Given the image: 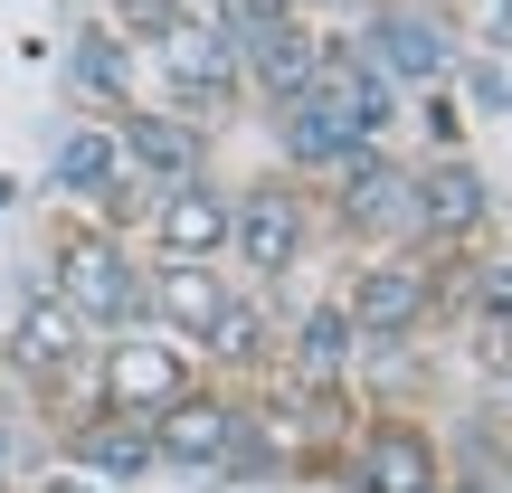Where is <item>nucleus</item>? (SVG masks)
<instances>
[{
	"label": "nucleus",
	"instance_id": "1",
	"mask_svg": "<svg viewBox=\"0 0 512 493\" xmlns=\"http://www.w3.org/2000/svg\"><path fill=\"white\" fill-rule=\"evenodd\" d=\"M456 266H465L456 247H418V238L370 247L361 266L332 285V294H342V313H351V332H361V361H389V351H408L427 323H446Z\"/></svg>",
	"mask_w": 512,
	"mask_h": 493
},
{
	"label": "nucleus",
	"instance_id": "2",
	"mask_svg": "<svg viewBox=\"0 0 512 493\" xmlns=\"http://www.w3.org/2000/svg\"><path fill=\"white\" fill-rule=\"evenodd\" d=\"M48 266H57L48 294L95 332V342L143 332V256H133L124 228H105V219H86V209H67V219L48 228Z\"/></svg>",
	"mask_w": 512,
	"mask_h": 493
},
{
	"label": "nucleus",
	"instance_id": "3",
	"mask_svg": "<svg viewBox=\"0 0 512 493\" xmlns=\"http://www.w3.org/2000/svg\"><path fill=\"white\" fill-rule=\"evenodd\" d=\"M86 361H95V332L76 323L67 304L48 294V275H19V285H0V370H10L29 399H86Z\"/></svg>",
	"mask_w": 512,
	"mask_h": 493
},
{
	"label": "nucleus",
	"instance_id": "4",
	"mask_svg": "<svg viewBox=\"0 0 512 493\" xmlns=\"http://www.w3.org/2000/svg\"><path fill=\"white\" fill-rule=\"evenodd\" d=\"M313 238H323V219H313V190L304 181L266 171V181L228 190V266H238L247 294H275L313 256Z\"/></svg>",
	"mask_w": 512,
	"mask_h": 493
},
{
	"label": "nucleus",
	"instance_id": "5",
	"mask_svg": "<svg viewBox=\"0 0 512 493\" xmlns=\"http://www.w3.org/2000/svg\"><path fill=\"white\" fill-rule=\"evenodd\" d=\"M332 475L351 493H446V437L418 408H361Z\"/></svg>",
	"mask_w": 512,
	"mask_h": 493
},
{
	"label": "nucleus",
	"instance_id": "6",
	"mask_svg": "<svg viewBox=\"0 0 512 493\" xmlns=\"http://www.w3.org/2000/svg\"><path fill=\"white\" fill-rule=\"evenodd\" d=\"M408 171L418 162H399L389 143H361L342 171L323 181V200H313V219L332 228V238H351V247H399L408 238Z\"/></svg>",
	"mask_w": 512,
	"mask_h": 493
},
{
	"label": "nucleus",
	"instance_id": "7",
	"mask_svg": "<svg viewBox=\"0 0 512 493\" xmlns=\"http://www.w3.org/2000/svg\"><path fill=\"white\" fill-rule=\"evenodd\" d=\"M152 67H162V105L181 114V124H219V114L247 105V76H238V48H228L209 19H171L162 38H152Z\"/></svg>",
	"mask_w": 512,
	"mask_h": 493
},
{
	"label": "nucleus",
	"instance_id": "8",
	"mask_svg": "<svg viewBox=\"0 0 512 493\" xmlns=\"http://www.w3.org/2000/svg\"><path fill=\"white\" fill-rule=\"evenodd\" d=\"M238 427H247V389L190 380L171 408H152V465L162 475H228L238 465Z\"/></svg>",
	"mask_w": 512,
	"mask_h": 493
},
{
	"label": "nucleus",
	"instance_id": "9",
	"mask_svg": "<svg viewBox=\"0 0 512 493\" xmlns=\"http://www.w3.org/2000/svg\"><path fill=\"white\" fill-rule=\"evenodd\" d=\"M200 380L190 370V351L171 342V332H114V342H95V361H86V399L95 408H124V418H152V408H171L181 389Z\"/></svg>",
	"mask_w": 512,
	"mask_h": 493
},
{
	"label": "nucleus",
	"instance_id": "10",
	"mask_svg": "<svg viewBox=\"0 0 512 493\" xmlns=\"http://www.w3.org/2000/svg\"><path fill=\"white\" fill-rule=\"evenodd\" d=\"M408 238L418 247H484L494 238V190H484V171L465 162V152H427L418 171H408Z\"/></svg>",
	"mask_w": 512,
	"mask_h": 493
},
{
	"label": "nucleus",
	"instance_id": "11",
	"mask_svg": "<svg viewBox=\"0 0 512 493\" xmlns=\"http://www.w3.org/2000/svg\"><path fill=\"white\" fill-rule=\"evenodd\" d=\"M143 256H162V266H228V181L219 171L143 200Z\"/></svg>",
	"mask_w": 512,
	"mask_h": 493
},
{
	"label": "nucleus",
	"instance_id": "12",
	"mask_svg": "<svg viewBox=\"0 0 512 493\" xmlns=\"http://www.w3.org/2000/svg\"><path fill=\"white\" fill-rule=\"evenodd\" d=\"M361 57L389 86H446V67H456V19L427 10V0H380V10L361 19Z\"/></svg>",
	"mask_w": 512,
	"mask_h": 493
},
{
	"label": "nucleus",
	"instance_id": "13",
	"mask_svg": "<svg viewBox=\"0 0 512 493\" xmlns=\"http://www.w3.org/2000/svg\"><path fill=\"white\" fill-rule=\"evenodd\" d=\"M351 370H361V332H351L342 294H313V304H294L285 323H275V380H294V389H351Z\"/></svg>",
	"mask_w": 512,
	"mask_h": 493
},
{
	"label": "nucleus",
	"instance_id": "14",
	"mask_svg": "<svg viewBox=\"0 0 512 493\" xmlns=\"http://www.w3.org/2000/svg\"><path fill=\"white\" fill-rule=\"evenodd\" d=\"M105 124H114V152H124V171L143 190H181V181L209 171V133L181 124L171 105H114Z\"/></svg>",
	"mask_w": 512,
	"mask_h": 493
},
{
	"label": "nucleus",
	"instance_id": "15",
	"mask_svg": "<svg viewBox=\"0 0 512 493\" xmlns=\"http://www.w3.org/2000/svg\"><path fill=\"white\" fill-rule=\"evenodd\" d=\"M446 323L465 332V351H475L484 370L512 361V247H465L456 294H446Z\"/></svg>",
	"mask_w": 512,
	"mask_h": 493
},
{
	"label": "nucleus",
	"instance_id": "16",
	"mask_svg": "<svg viewBox=\"0 0 512 493\" xmlns=\"http://www.w3.org/2000/svg\"><path fill=\"white\" fill-rule=\"evenodd\" d=\"M228 294H238V275H228V266H162V256H143V323L171 332L190 361H200L209 323L228 313Z\"/></svg>",
	"mask_w": 512,
	"mask_h": 493
},
{
	"label": "nucleus",
	"instance_id": "17",
	"mask_svg": "<svg viewBox=\"0 0 512 493\" xmlns=\"http://www.w3.org/2000/svg\"><path fill=\"white\" fill-rule=\"evenodd\" d=\"M304 95L351 133V143H389V124H399V86H389L361 48H332V38H323V57H313V86Z\"/></svg>",
	"mask_w": 512,
	"mask_h": 493
},
{
	"label": "nucleus",
	"instance_id": "18",
	"mask_svg": "<svg viewBox=\"0 0 512 493\" xmlns=\"http://www.w3.org/2000/svg\"><path fill=\"white\" fill-rule=\"evenodd\" d=\"M67 456H76V475H95L105 493L162 475V465H152V418H124V408H95V399L67 408Z\"/></svg>",
	"mask_w": 512,
	"mask_h": 493
},
{
	"label": "nucleus",
	"instance_id": "19",
	"mask_svg": "<svg viewBox=\"0 0 512 493\" xmlns=\"http://www.w3.org/2000/svg\"><path fill=\"white\" fill-rule=\"evenodd\" d=\"M209 380L238 389V380H275V294H228V313L209 323Z\"/></svg>",
	"mask_w": 512,
	"mask_h": 493
},
{
	"label": "nucleus",
	"instance_id": "20",
	"mask_svg": "<svg viewBox=\"0 0 512 493\" xmlns=\"http://www.w3.org/2000/svg\"><path fill=\"white\" fill-rule=\"evenodd\" d=\"M275 143H285V181H332V171L351 162V133L332 124L323 105H313V95H294V105H275Z\"/></svg>",
	"mask_w": 512,
	"mask_h": 493
},
{
	"label": "nucleus",
	"instance_id": "21",
	"mask_svg": "<svg viewBox=\"0 0 512 493\" xmlns=\"http://www.w3.org/2000/svg\"><path fill=\"white\" fill-rule=\"evenodd\" d=\"M67 76L95 95V105H133V76H124V29H86L67 57Z\"/></svg>",
	"mask_w": 512,
	"mask_h": 493
},
{
	"label": "nucleus",
	"instance_id": "22",
	"mask_svg": "<svg viewBox=\"0 0 512 493\" xmlns=\"http://www.w3.org/2000/svg\"><path fill=\"white\" fill-rule=\"evenodd\" d=\"M171 19H190L181 0H114V29H133V38H143V48H152V38L171 29Z\"/></svg>",
	"mask_w": 512,
	"mask_h": 493
},
{
	"label": "nucleus",
	"instance_id": "23",
	"mask_svg": "<svg viewBox=\"0 0 512 493\" xmlns=\"http://www.w3.org/2000/svg\"><path fill=\"white\" fill-rule=\"evenodd\" d=\"M0 493H19V427L0 418Z\"/></svg>",
	"mask_w": 512,
	"mask_h": 493
},
{
	"label": "nucleus",
	"instance_id": "24",
	"mask_svg": "<svg viewBox=\"0 0 512 493\" xmlns=\"http://www.w3.org/2000/svg\"><path fill=\"white\" fill-rule=\"evenodd\" d=\"M19 493H105L95 475H38V484H19Z\"/></svg>",
	"mask_w": 512,
	"mask_h": 493
},
{
	"label": "nucleus",
	"instance_id": "25",
	"mask_svg": "<svg viewBox=\"0 0 512 493\" xmlns=\"http://www.w3.org/2000/svg\"><path fill=\"white\" fill-rule=\"evenodd\" d=\"M446 493H503L494 475H446Z\"/></svg>",
	"mask_w": 512,
	"mask_h": 493
},
{
	"label": "nucleus",
	"instance_id": "26",
	"mask_svg": "<svg viewBox=\"0 0 512 493\" xmlns=\"http://www.w3.org/2000/svg\"><path fill=\"white\" fill-rule=\"evenodd\" d=\"M494 484H503V493H512V437H503V465H494Z\"/></svg>",
	"mask_w": 512,
	"mask_h": 493
},
{
	"label": "nucleus",
	"instance_id": "27",
	"mask_svg": "<svg viewBox=\"0 0 512 493\" xmlns=\"http://www.w3.org/2000/svg\"><path fill=\"white\" fill-rule=\"evenodd\" d=\"M494 389H503V399H512V361H503V370H494Z\"/></svg>",
	"mask_w": 512,
	"mask_h": 493
},
{
	"label": "nucleus",
	"instance_id": "28",
	"mask_svg": "<svg viewBox=\"0 0 512 493\" xmlns=\"http://www.w3.org/2000/svg\"><path fill=\"white\" fill-rule=\"evenodd\" d=\"M503 19H512V0H503Z\"/></svg>",
	"mask_w": 512,
	"mask_h": 493
}]
</instances>
